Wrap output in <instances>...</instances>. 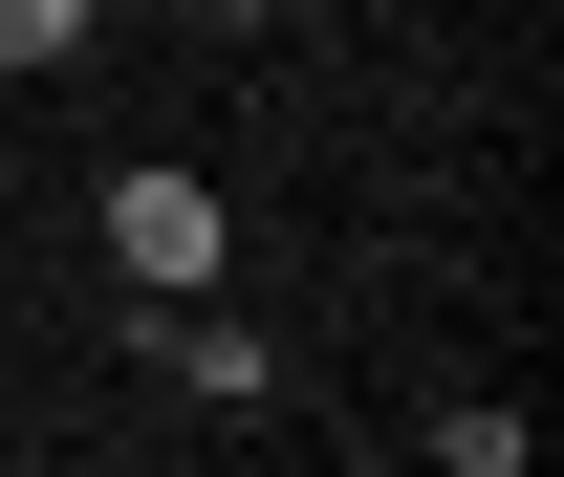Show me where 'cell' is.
I'll return each mask as SVG.
<instances>
[{
    "label": "cell",
    "mask_w": 564,
    "mask_h": 477,
    "mask_svg": "<svg viewBox=\"0 0 564 477\" xmlns=\"http://www.w3.org/2000/svg\"><path fill=\"white\" fill-rule=\"evenodd\" d=\"M109 261H131V304H196L217 282V196L152 152V174H109Z\"/></svg>",
    "instance_id": "1"
},
{
    "label": "cell",
    "mask_w": 564,
    "mask_h": 477,
    "mask_svg": "<svg viewBox=\"0 0 564 477\" xmlns=\"http://www.w3.org/2000/svg\"><path fill=\"white\" fill-rule=\"evenodd\" d=\"M152 347H174V369H196L217 412H261V326H174V304H152Z\"/></svg>",
    "instance_id": "2"
},
{
    "label": "cell",
    "mask_w": 564,
    "mask_h": 477,
    "mask_svg": "<svg viewBox=\"0 0 564 477\" xmlns=\"http://www.w3.org/2000/svg\"><path fill=\"white\" fill-rule=\"evenodd\" d=\"M0 66H87V0H0Z\"/></svg>",
    "instance_id": "3"
}]
</instances>
